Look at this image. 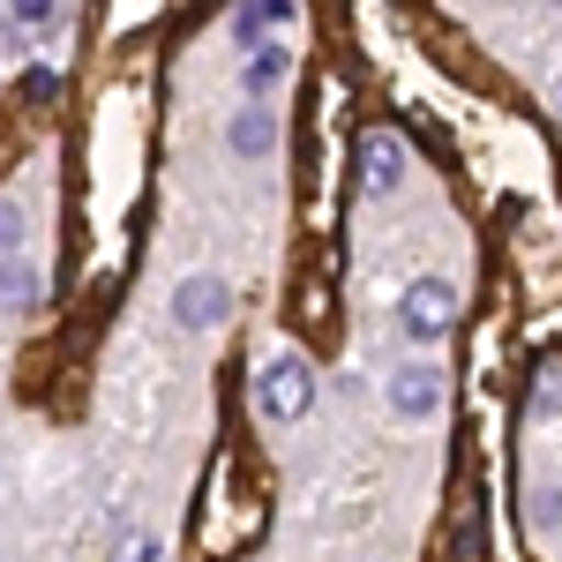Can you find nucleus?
<instances>
[{
  "label": "nucleus",
  "instance_id": "obj_8",
  "mask_svg": "<svg viewBox=\"0 0 562 562\" xmlns=\"http://www.w3.org/2000/svg\"><path fill=\"white\" fill-rule=\"evenodd\" d=\"M233 150H240V158H270V150H278V121H270V105H256V113L233 121Z\"/></svg>",
  "mask_w": 562,
  "mask_h": 562
},
{
  "label": "nucleus",
  "instance_id": "obj_2",
  "mask_svg": "<svg viewBox=\"0 0 562 562\" xmlns=\"http://www.w3.org/2000/svg\"><path fill=\"white\" fill-rule=\"evenodd\" d=\"M338 113H346V90L323 83L315 105H307V166H301L307 225H330V217H338V180H330V158H338Z\"/></svg>",
  "mask_w": 562,
  "mask_h": 562
},
{
  "label": "nucleus",
  "instance_id": "obj_11",
  "mask_svg": "<svg viewBox=\"0 0 562 562\" xmlns=\"http://www.w3.org/2000/svg\"><path fill=\"white\" fill-rule=\"evenodd\" d=\"M270 23H285V0H256V8H240V23H233V31H240V38H262Z\"/></svg>",
  "mask_w": 562,
  "mask_h": 562
},
{
  "label": "nucleus",
  "instance_id": "obj_3",
  "mask_svg": "<svg viewBox=\"0 0 562 562\" xmlns=\"http://www.w3.org/2000/svg\"><path fill=\"white\" fill-rule=\"evenodd\" d=\"M256 405H262V420H301L307 405H315V368H307L301 352L256 360Z\"/></svg>",
  "mask_w": 562,
  "mask_h": 562
},
{
  "label": "nucleus",
  "instance_id": "obj_4",
  "mask_svg": "<svg viewBox=\"0 0 562 562\" xmlns=\"http://www.w3.org/2000/svg\"><path fill=\"white\" fill-rule=\"evenodd\" d=\"M397 323L435 346V338H450V323H458V293H450L442 278H420V285L405 293V307H397Z\"/></svg>",
  "mask_w": 562,
  "mask_h": 562
},
{
  "label": "nucleus",
  "instance_id": "obj_13",
  "mask_svg": "<svg viewBox=\"0 0 562 562\" xmlns=\"http://www.w3.org/2000/svg\"><path fill=\"white\" fill-rule=\"evenodd\" d=\"M15 240H23V211H15V203H0V256H8Z\"/></svg>",
  "mask_w": 562,
  "mask_h": 562
},
{
  "label": "nucleus",
  "instance_id": "obj_7",
  "mask_svg": "<svg viewBox=\"0 0 562 562\" xmlns=\"http://www.w3.org/2000/svg\"><path fill=\"white\" fill-rule=\"evenodd\" d=\"M173 315L188 323V330H211V323H225V285H217V278H180Z\"/></svg>",
  "mask_w": 562,
  "mask_h": 562
},
{
  "label": "nucleus",
  "instance_id": "obj_14",
  "mask_svg": "<svg viewBox=\"0 0 562 562\" xmlns=\"http://www.w3.org/2000/svg\"><path fill=\"white\" fill-rule=\"evenodd\" d=\"M121 562H158V540H150V532H135L128 548H121Z\"/></svg>",
  "mask_w": 562,
  "mask_h": 562
},
{
  "label": "nucleus",
  "instance_id": "obj_5",
  "mask_svg": "<svg viewBox=\"0 0 562 562\" xmlns=\"http://www.w3.org/2000/svg\"><path fill=\"white\" fill-rule=\"evenodd\" d=\"M352 173H360L368 195H390V188L405 180V143H397L390 128H368L360 143H352Z\"/></svg>",
  "mask_w": 562,
  "mask_h": 562
},
{
  "label": "nucleus",
  "instance_id": "obj_15",
  "mask_svg": "<svg viewBox=\"0 0 562 562\" xmlns=\"http://www.w3.org/2000/svg\"><path fill=\"white\" fill-rule=\"evenodd\" d=\"M555 105H562V83H555Z\"/></svg>",
  "mask_w": 562,
  "mask_h": 562
},
{
  "label": "nucleus",
  "instance_id": "obj_9",
  "mask_svg": "<svg viewBox=\"0 0 562 562\" xmlns=\"http://www.w3.org/2000/svg\"><path fill=\"white\" fill-rule=\"evenodd\" d=\"M285 76H293V53H278V45H262L256 60L240 68V83L256 90V98H262V90H278V83H285Z\"/></svg>",
  "mask_w": 562,
  "mask_h": 562
},
{
  "label": "nucleus",
  "instance_id": "obj_10",
  "mask_svg": "<svg viewBox=\"0 0 562 562\" xmlns=\"http://www.w3.org/2000/svg\"><path fill=\"white\" fill-rule=\"evenodd\" d=\"M38 301V278L23 262H0V307H31Z\"/></svg>",
  "mask_w": 562,
  "mask_h": 562
},
{
  "label": "nucleus",
  "instance_id": "obj_12",
  "mask_svg": "<svg viewBox=\"0 0 562 562\" xmlns=\"http://www.w3.org/2000/svg\"><path fill=\"white\" fill-rule=\"evenodd\" d=\"M8 23H15V31H38V23H53V8H45V0H15Z\"/></svg>",
  "mask_w": 562,
  "mask_h": 562
},
{
  "label": "nucleus",
  "instance_id": "obj_1",
  "mask_svg": "<svg viewBox=\"0 0 562 562\" xmlns=\"http://www.w3.org/2000/svg\"><path fill=\"white\" fill-rule=\"evenodd\" d=\"M262 518H270V503H262L256 480H240V450L225 442L211 480H203V562L240 555V548L262 532Z\"/></svg>",
  "mask_w": 562,
  "mask_h": 562
},
{
  "label": "nucleus",
  "instance_id": "obj_6",
  "mask_svg": "<svg viewBox=\"0 0 562 562\" xmlns=\"http://www.w3.org/2000/svg\"><path fill=\"white\" fill-rule=\"evenodd\" d=\"M390 405H397L405 420H428L435 405H442V368H435V360H413V368H397V375H390Z\"/></svg>",
  "mask_w": 562,
  "mask_h": 562
}]
</instances>
